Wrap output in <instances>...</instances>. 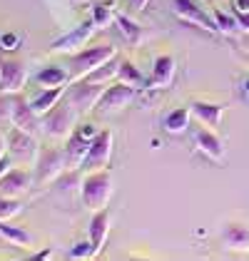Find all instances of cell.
<instances>
[{
	"instance_id": "1",
	"label": "cell",
	"mask_w": 249,
	"mask_h": 261,
	"mask_svg": "<svg viewBox=\"0 0 249 261\" xmlns=\"http://www.w3.org/2000/svg\"><path fill=\"white\" fill-rule=\"evenodd\" d=\"M80 197H83V204L87 209H92V212L105 209L110 197H112V177H110V172L107 169L87 172V177L80 184Z\"/></svg>"
},
{
	"instance_id": "2",
	"label": "cell",
	"mask_w": 249,
	"mask_h": 261,
	"mask_svg": "<svg viewBox=\"0 0 249 261\" xmlns=\"http://www.w3.org/2000/svg\"><path fill=\"white\" fill-rule=\"evenodd\" d=\"M117 55V47L110 45V42H100V45H92V47H83L80 53L72 55V75L80 80V77H87L92 70H97L103 62H107L110 58Z\"/></svg>"
},
{
	"instance_id": "3",
	"label": "cell",
	"mask_w": 249,
	"mask_h": 261,
	"mask_svg": "<svg viewBox=\"0 0 249 261\" xmlns=\"http://www.w3.org/2000/svg\"><path fill=\"white\" fill-rule=\"evenodd\" d=\"M75 115H78V110L67 100L58 102L50 112L42 115V127H45V132H47L50 137L65 140V137H70L72 129H75Z\"/></svg>"
},
{
	"instance_id": "4",
	"label": "cell",
	"mask_w": 249,
	"mask_h": 261,
	"mask_svg": "<svg viewBox=\"0 0 249 261\" xmlns=\"http://www.w3.org/2000/svg\"><path fill=\"white\" fill-rule=\"evenodd\" d=\"M65 164H67V154L65 149H40L38 157H35V187H42L47 181L58 179L62 172H65Z\"/></svg>"
},
{
	"instance_id": "5",
	"label": "cell",
	"mask_w": 249,
	"mask_h": 261,
	"mask_svg": "<svg viewBox=\"0 0 249 261\" xmlns=\"http://www.w3.org/2000/svg\"><path fill=\"white\" fill-rule=\"evenodd\" d=\"M172 10L180 20L189 22V25H197L200 30H207V33H219L214 15L209 13L207 8H202L200 0H172Z\"/></svg>"
},
{
	"instance_id": "6",
	"label": "cell",
	"mask_w": 249,
	"mask_h": 261,
	"mask_svg": "<svg viewBox=\"0 0 249 261\" xmlns=\"http://www.w3.org/2000/svg\"><path fill=\"white\" fill-rule=\"evenodd\" d=\"M97 132H100V129H97L95 124H90V122L75 124L72 135L67 137V144H65V154H67V164H70V167H80V164H83L85 154H87L92 140L97 137Z\"/></svg>"
},
{
	"instance_id": "7",
	"label": "cell",
	"mask_w": 249,
	"mask_h": 261,
	"mask_svg": "<svg viewBox=\"0 0 249 261\" xmlns=\"http://www.w3.org/2000/svg\"><path fill=\"white\" fill-rule=\"evenodd\" d=\"M103 92H105L103 82H92V80H87V77H80L70 87V92L65 95V100L70 102L78 112H87V110L97 107V100L103 97Z\"/></svg>"
},
{
	"instance_id": "8",
	"label": "cell",
	"mask_w": 249,
	"mask_h": 261,
	"mask_svg": "<svg viewBox=\"0 0 249 261\" xmlns=\"http://www.w3.org/2000/svg\"><path fill=\"white\" fill-rule=\"evenodd\" d=\"M135 95H137V87H132V85H127V82H115V85H110L107 90L103 92V97L97 100V112L100 115H112V112H120L122 107H127L130 102L135 100Z\"/></svg>"
},
{
	"instance_id": "9",
	"label": "cell",
	"mask_w": 249,
	"mask_h": 261,
	"mask_svg": "<svg viewBox=\"0 0 249 261\" xmlns=\"http://www.w3.org/2000/svg\"><path fill=\"white\" fill-rule=\"evenodd\" d=\"M112 157V132L110 129H100L97 137L92 140L87 154H85L80 172H95V169H105L107 162Z\"/></svg>"
},
{
	"instance_id": "10",
	"label": "cell",
	"mask_w": 249,
	"mask_h": 261,
	"mask_svg": "<svg viewBox=\"0 0 249 261\" xmlns=\"http://www.w3.org/2000/svg\"><path fill=\"white\" fill-rule=\"evenodd\" d=\"M28 82V67L18 58L0 60V92H20Z\"/></svg>"
},
{
	"instance_id": "11",
	"label": "cell",
	"mask_w": 249,
	"mask_h": 261,
	"mask_svg": "<svg viewBox=\"0 0 249 261\" xmlns=\"http://www.w3.org/2000/svg\"><path fill=\"white\" fill-rule=\"evenodd\" d=\"M5 140H8V147H10V154L22 162L35 160L38 152H40V149H38V142H35V135L25 132L20 127H10Z\"/></svg>"
},
{
	"instance_id": "12",
	"label": "cell",
	"mask_w": 249,
	"mask_h": 261,
	"mask_svg": "<svg viewBox=\"0 0 249 261\" xmlns=\"http://www.w3.org/2000/svg\"><path fill=\"white\" fill-rule=\"evenodd\" d=\"M30 187H35V179H33V174L25 172V169H8V172L0 177V194H3V197L20 199L22 194L30 192Z\"/></svg>"
},
{
	"instance_id": "13",
	"label": "cell",
	"mask_w": 249,
	"mask_h": 261,
	"mask_svg": "<svg viewBox=\"0 0 249 261\" xmlns=\"http://www.w3.org/2000/svg\"><path fill=\"white\" fill-rule=\"evenodd\" d=\"M194 147H197L205 157H209L212 162L225 160V144L219 140V135H217L212 127H207V124H202V127L194 129Z\"/></svg>"
},
{
	"instance_id": "14",
	"label": "cell",
	"mask_w": 249,
	"mask_h": 261,
	"mask_svg": "<svg viewBox=\"0 0 249 261\" xmlns=\"http://www.w3.org/2000/svg\"><path fill=\"white\" fill-rule=\"evenodd\" d=\"M10 124L13 127H20V129L30 132V135H35L38 127H40L33 105L25 102V97H22L20 92H13V117H10Z\"/></svg>"
},
{
	"instance_id": "15",
	"label": "cell",
	"mask_w": 249,
	"mask_h": 261,
	"mask_svg": "<svg viewBox=\"0 0 249 261\" xmlns=\"http://www.w3.org/2000/svg\"><path fill=\"white\" fill-rule=\"evenodd\" d=\"M95 28H97V25H95L92 18L80 22L75 30H70L67 35H62V38H58V40L53 42V50H55V53H75V50H80V47H85V42L92 35Z\"/></svg>"
},
{
	"instance_id": "16",
	"label": "cell",
	"mask_w": 249,
	"mask_h": 261,
	"mask_svg": "<svg viewBox=\"0 0 249 261\" xmlns=\"http://www.w3.org/2000/svg\"><path fill=\"white\" fill-rule=\"evenodd\" d=\"M189 110H192V115L197 117V120L202 122V124H207V127H219V122L225 117V105H219V102H207V100H194L189 105Z\"/></svg>"
},
{
	"instance_id": "17",
	"label": "cell",
	"mask_w": 249,
	"mask_h": 261,
	"mask_svg": "<svg viewBox=\"0 0 249 261\" xmlns=\"http://www.w3.org/2000/svg\"><path fill=\"white\" fill-rule=\"evenodd\" d=\"M107 231H110V212L107 209H97L92 214V219H90V226H87V234H90L95 254H100L105 239H107Z\"/></svg>"
},
{
	"instance_id": "18",
	"label": "cell",
	"mask_w": 249,
	"mask_h": 261,
	"mask_svg": "<svg viewBox=\"0 0 249 261\" xmlns=\"http://www.w3.org/2000/svg\"><path fill=\"white\" fill-rule=\"evenodd\" d=\"M177 72V60L172 55H157L152 62V85L155 87H167L175 80Z\"/></svg>"
},
{
	"instance_id": "19",
	"label": "cell",
	"mask_w": 249,
	"mask_h": 261,
	"mask_svg": "<svg viewBox=\"0 0 249 261\" xmlns=\"http://www.w3.org/2000/svg\"><path fill=\"white\" fill-rule=\"evenodd\" d=\"M222 241L234 251H247L249 249V226L239 221H229L222 229Z\"/></svg>"
},
{
	"instance_id": "20",
	"label": "cell",
	"mask_w": 249,
	"mask_h": 261,
	"mask_svg": "<svg viewBox=\"0 0 249 261\" xmlns=\"http://www.w3.org/2000/svg\"><path fill=\"white\" fill-rule=\"evenodd\" d=\"M189 115H192L189 107H175V110H169L165 117H162L165 132L167 135H182L187 127H189Z\"/></svg>"
},
{
	"instance_id": "21",
	"label": "cell",
	"mask_w": 249,
	"mask_h": 261,
	"mask_svg": "<svg viewBox=\"0 0 249 261\" xmlns=\"http://www.w3.org/2000/svg\"><path fill=\"white\" fill-rule=\"evenodd\" d=\"M60 97H62V87H45L38 97H33V100H30V105H33L35 115L42 117L45 112H50V110L60 102Z\"/></svg>"
},
{
	"instance_id": "22",
	"label": "cell",
	"mask_w": 249,
	"mask_h": 261,
	"mask_svg": "<svg viewBox=\"0 0 249 261\" xmlns=\"http://www.w3.org/2000/svg\"><path fill=\"white\" fill-rule=\"evenodd\" d=\"M0 237L5 241H10L13 246H30L33 237L25 226H15V224H8L5 219H0Z\"/></svg>"
},
{
	"instance_id": "23",
	"label": "cell",
	"mask_w": 249,
	"mask_h": 261,
	"mask_svg": "<svg viewBox=\"0 0 249 261\" xmlns=\"http://www.w3.org/2000/svg\"><path fill=\"white\" fill-rule=\"evenodd\" d=\"M38 82L42 87H62L67 82V72L62 70L60 65H45L42 70H38Z\"/></svg>"
},
{
	"instance_id": "24",
	"label": "cell",
	"mask_w": 249,
	"mask_h": 261,
	"mask_svg": "<svg viewBox=\"0 0 249 261\" xmlns=\"http://www.w3.org/2000/svg\"><path fill=\"white\" fill-rule=\"evenodd\" d=\"M115 25H117L120 35L124 38V42L137 45V42L142 40V28H140L135 20H130L127 15H115Z\"/></svg>"
},
{
	"instance_id": "25",
	"label": "cell",
	"mask_w": 249,
	"mask_h": 261,
	"mask_svg": "<svg viewBox=\"0 0 249 261\" xmlns=\"http://www.w3.org/2000/svg\"><path fill=\"white\" fill-rule=\"evenodd\" d=\"M92 20H95L97 28H107L115 20V3L112 0H97L92 5Z\"/></svg>"
},
{
	"instance_id": "26",
	"label": "cell",
	"mask_w": 249,
	"mask_h": 261,
	"mask_svg": "<svg viewBox=\"0 0 249 261\" xmlns=\"http://www.w3.org/2000/svg\"><path fill=\"white\" fill-rule=\"evenodd\" d=\"M117 80L127 82V85H132V87H140V85H145V75L135 67V62L120 60V67H117Z\"/></svg>"
},
{
	"instance_id": "27",
	"label": "cell",
	"mask_w": 249,
	"mask_h": 261,
	"mask_svg": "<svg viewBox=\"0 0 249 261\" xmlns=\"http://www.w3.org/2000/svg\"><path fill=\"white\" fill-rule=\"evenodd\" d=\"M117 67H120V60H117V55H115V58H110L107 62H103L97 70H92V72L87 75V80L105 82V80H110V77H117Z\"/></svg>"
},
{
	"instance_id": "28",
	"label": "cell",
	"mask_w": 249,
	"mask_h": 261,
	"mask_svg": "<svg viewBox=\"0 0 249 261\" xmlns=\"http://www.w3.org/2000/svg\"><path fill=\"white\" fill-rule=\"evenodd\" d=\"M212 15H214V22H217V28H219V33H237L242 25H239V20H237V15L232 13H225L222 8H214L212 10Z\"/></svg>"
},
{
	"instance_id": "29",
	"label": "cell",
	"mask_w": 249,
	"mask_h": 261,
	"mask_svg": "<svg viewBox=\"0 0 249 261\" xmlns=\"http://www.w3.org/2000/svg\"><path fill=\"white\" fill-rule=\"evenodd\" d=\"M20 209H22V204L18 199H13V197H3V194H0V219L10 221L15 214H20Z\"/></svg>"
},
{
	"instance_id": "30",
	"label": "cell",
	"mask_w": 249,
	"mask_h": 261,
	"mask_svg": "<svg viewBox=\"0 0 249 261\" xmlns=\"http://www.w3.org/2000/svg\"><path fill=\"white\" fill-rule=\"evenodd\" d=\"M95 256V249H92V241H78L72 249H70V259H90Z\"/></svg>"
},
{
	"instance_id": "31",
	"label": "cell",
	"mask_w": 249,
	"mask_h": 261,
	"mask_svg": "<svg viewBox=\"0 0 249 261\" xmlns=\"http://www.w3.org/2000/svg\"><path fill=\"white\" fill-rule=\"evenodd\" d=\"M18 42H20V38L15 33H5V35H0V50H15Z\"/></svg>"
},
{
	"instance_id": "32",
	"label": "cell",
	"mask_w": 249,
	"mask_h": 261,
	"mask_svg": "<svg viewBox=\"0 0 249 261\" xmlns=\"http://www.w3.org/2000/svg\"><path fill=\"white\" fill-rule=\"evenodd\" d=\"M234 13H242V15H249V0H234Z\"/></svg>"
},
{
	"instance_id": "33",
	"label": "cell",
	"mask_w": 249,
	"mask_h": 261,
	"mask_svg": "<svg viewBox=\"0 0 249 261\" xmlns=\"http://www.w3.org/2000/svg\"><path fill=\"white\" fill-rule=\"evenodd\" d=\"M239 92H242V97L249 100V75H244V77L239 80Z\"/></svg>"
},
{
	"instance_id": "34",
	"label": "cell",
	"mask_w": 249,
	"mask_h": 261,
	"mask_svg": "<svg viewBox=\"0 0 249 261\" xmlns=\"http://www.w3.org/2000/svg\"><path fill=\"white\" fill-rule=\"evenodd\" d=\"M10 164H13V160H10V157H5V154L0 157V177H3L8 169H10Z\"/></svg>"
},
{
	"instance_id": "35",
	"label": "cell",
	"mask_w": 249,
	"mask_h": 261,
	"mask_svg": "<svg viewBox=\"0 0 249 261\" xmlns=\"http://www.w3.org/2000/svg\"><path fill=\"white\" fill-rule=\"evenodd\" d=\"M147 3H150V0H130V5H132L135 10H145Z\"/></svg>"
},
{
	"instance_id": "36",
	"label": "cell",
	"mask_w": 249,
	"mask_h": 261,
	"mask_svg": "<svg viewBox=\"0 0 249 261\" xmlns=\"http://www.w3.org/2000/svg\"><path fill=\"white\" fill-rule=\"evenodd\" d=\"M47 256H50V249H45V251H40V254H38V259H47Z\"/></svg>"
},
{
	"instance_id": "37",
	"label": "cell",
	"mask_w": 249,
	"mask_h": 261,
	"mask_svg": "<svg viewBox=\"0 0 249 261\" xmlns=\"http://www.w3.org/2000/svg\"><path fill=\"white\" fill-rule=\"evenodd\" d=\"M5 142L8 140H3V135H0V157H3V152H5Z\"/></svg>"
}]
</instances>
